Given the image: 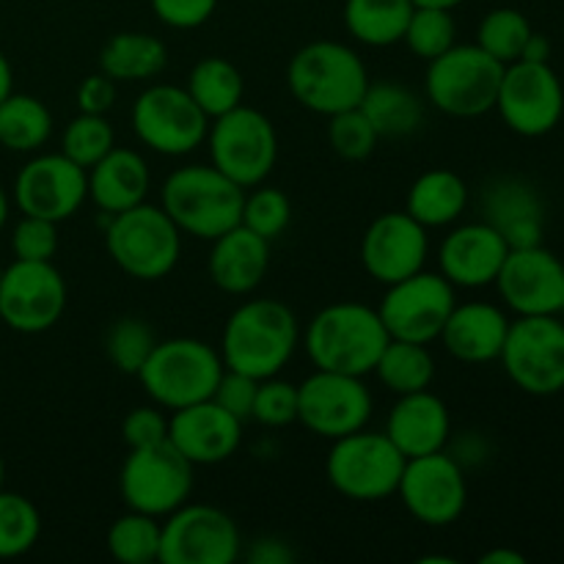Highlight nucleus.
Wrapping results in <instances>:
<instances>
[{
  "label": "nucleus",
  "mask_w": 564,
  "mask_h": 564,
  "mask_svg": "<svg viewBox=\"0 0 564 564\" xmlns=\"http://www.w3.org/2000/svg\"><path fill=\"white\" fill-rule=\"evenodd\" d=\"M301 345V325L286 303L273 297L246 301L229 314L220 334V358L226 369L257 380L275 378Z\"/></svg>",
  "instance_id": "f257e3e1"
},
{
  "label": "nucleus",
  "mask_w": 564,
  "mask_h": 564,
  "mask_svg": "<svg viewBox=\"0 0 564 564\" xmlns=\"http://www.w3.org/2000/svg\"><path fill=\"white\" fill-rule=\"evenodd\" d=\"M389 339L378 308L358 301H336L308 319L303 347L314 369L367 378Z\"/></svg>",
  "instance_id": "f03ea898"
},
{
  "label": "nucleus",
  "mask_w": 564,
  "mask_h": 564,
  "mask_svg": "<svg viewBox=\"0 0 564 564\" xmlns=\"http://www.w3.org/2000/svg\"><path fill=\"white\" fill-rule=\"evenodd\" d=\"M246 187L215 165H182L165 176L160 187V207L165 209L182 235L213 242L240 226Z\"/></svg>",
  "instance_id": "7ed1b4c3"
},
{
  "label": "nucleus",
  "mask_w": 564,
  "mask_h": 564,
  "mask_svg": "<svg viewBox=\"0 0 564 564\" xmlns=\"http://www.w3.org/2000/svg\"><path fill=\"white\" fill-rule=\"evenodd\" d=\"M286 86L301 108L334 116L358 108L369 88V69L361 55L341 42L303 44L286 66Z\"/></svg>",
  "instance_id": "20e7f679"
},
{
  "label": "nucleus",
  "mask_w": 564,
  "mask_h": 564,
  "mask_svg": "<svg viewBox=\"0 0 564 564\" xmlns=\"http://www.w3.org/2000/svg\"><path fill=\"white\" fill-rule=\"evenodd\" d=\"M224 369V358L213 345L193 336H174L158 339L135 378L154 405L174 413L202 400H213Z\"/></svg>",
  "instance_id": "39448f33"
},
{
  "label": "nucleus",
  "mask_w": 564,
  "mask_h": 564,
  "mask_svg": "<svg viewBox=\"0 0 564 564\" xmlns=\"http://www.w3.org/2000/svg\"><path fill=\"white\" fill-rule=\"evenodd\" d=\"M105 248L121 273L135 281H160L180 264L182 231L160 204H135L110 215Z\"/></svg>",
  "instance_id": "423d86ee"
},
{
  "label": "nucleus",
  "mask_w": 564,
  "mask_h": 564,
  "mask_svg": "<svg viewBox=\"0 0 564 564\" xmlns=\"http://www.w3.org/2000/svg\"><path fill=\"white\" fill-rule=\"evenodd\" d=\"M505 64L479 44H455L438 58L427 61L424 94L435 110L455 119H477L490 113L499 97Z\"/></svg>",
  "instance_id": "0eeeda50"
},
{
  "label": "nucleus",
  "mask_w": 564,
  "mask_h": 564,
  "mask_svg": "<svg viewBox=\"0 0 564 564\" xmlns=\"http://www.w3.org/2000/svg\"><path fill=\"white\" fill-rule=\"evenodd\" d=\"M402 468L405 455L391 444L389 435L367 427L330 441V452L325 457V477L330 488L361 505L391 499L400 485Z\"/></svg>",
  "instance_id": "6e6552de"
},
{
  "label": "nucleus",
  "mask_w": 564,
  "mask_h": 564,
  "mask_svg": "<svg viewBox=\"0 0 564 564\" xmlns=\"http://www.w3.org/2000/svg\"><path fill=\"white\" fill-rule=\"evenodd\" d=\"M209 160L229 180L251 191L262 185L279 160V135L262 110L237 105L229 113L213 119L207 132Z\"/></svg>",
  "instance_id": "1a4fd4ad"
},
{
  "label": "nucleus",
  "mask_w": 564,
  "mask_h": 564,
  "mask_svg": "<svg viewBox=\"0 0 564 564\" xmlns=\"http://www.w3.org/2000/svg\"><path fill=\"white\" fill-rule=\"evenodd\" d=\"M130 121L138 141L163 158L193 154L209 132V116L198 108L185 86L171 83L143 88L132 102Z\"/></svg>",
  "instance_id": "9d476101"
},
{
  "label": "nucleus",
  "mask_w": 564,
  "mask_h": 564,
  "mask_svg": "<svg viewBox=\"0 0 564 564\" xmlns=\"http://www.w3.org/2000/svg\"><path fill=\"white\" fill-rule=\"evenodd\" d=\"M193 463L171 441L130 449L119 474V494L127 510L165 518L193 496Z\"/></svg>",
  "instance_id": "9b49d317"
},
{
  "label": "nucleus",
  "mask_w": 564,
  "mask_h": 564,
  "mask_svg": "<svg viewBox=\"0 0 564 564\" xmlns=\"http://www.w3.org/2000/svg\"><path fill=\"white\" fill-rule=\"evenodd\" d=\"M499 361L523 394H562L564 323L560 317H518L507 330Z\"/></svg>",
  "instance_id": "f8f14e48"
},
{
  "label": "nucleus",
  "mask_w": 564,
  "mask_h": 564,
  "mask_svg": "<svg viewBox=\"0 0 564 564\" xmlns=\"http://www.w3.org/2000/svg\"><path fill=\"white\" fill-rule=\"evenodd\" d=\"M494 110L521 138L554 132L564 116V86L554 66L538 61L507 64Z\"/></svg>",
  "instance_id": "ddd939ff"
},
{
  "label": "nucleus",
  "mask_w": 564,
  "mask_h": 564,
  "mask_svg": "<svg viewBox=\"0 0 564 564\" xmlns=\"http://www.w3.org/2000/svg\"><path fill=\"white\" fill-rule=\"evenodd\" d=\"M242 554V534L229 512L213 505H182L160 532L163 564H231Z\"/></svg>",
  "instance_id": "4468645a"
},
{
  "label": "nucleus",
  "mask_w": 564,
  "mask_h": 564,
  "mask_svg": "<svg viewBox=\"0 0 564 564\" xmlns=\"http://www.w3.org/2000/svg\"><path fill=\"white\" fill-rule=\"evenodd\" d=\"M66 281L53 262L14 259L0 275V319L17 334H44L66 312Z\"/></svg>",
  "instance_id": "2eb2a0df"
},
{
  "label": "nucleus",
  "mask_w": 564,
  "mask_h": 564,
  "mask_svg": "<svg viewBox=\"0 0 564 564\" xmlns=\"http://www.w3.org/2000/svg\"><path fill=\"white\" fill-rule=\"evenodd\" d=\"M372 391L364 378L314 369L297 386V422L317 438H345L372 419Z\"/></svg>",
  "instance_id": "dca6fc26"
},
{
  "label": "nucleus",
  "mask_w": 564,
  "mask_h": 564,
  "mask_svg": "<svg viewBox=\"0 0 564 564\" xmlns=\"http://www.w3.org/2000/svg\"><path fill=\"white\" fill-rule=\"evenodd\" d=\"M397 496L402 507L424 527H452L460 521L468 505L466 468L446 449L411 457L402 468Z\"/></svg>",
  "instance_id": "f3484780"
},
{
  "label": "nucleus",
  "mask_w": 564,
  "mask_h": 564,
  "mask_svg": "<svg viewBox=\"0 0 564 564\" xmlns=\"http://www.w3.org/2000/svg\"><path fill=\"white\" fill-rule=\"evenodd\" d=\"M455 286L441 273L419 270V273L386 286L378 314L391 339L433 345L441 336L446 317L455 308Z\"/></svg>",
  "instance_id": "a211bd4d"
},
{
  "label": "nucleus",
  "mask_w": 564,
  "mask_h": 564,
  "mask_svg": "<svg viewBox=\"0 0 564 564\" xmlns=\"http://www.w3.org/2000/svg\"><path fill=\"white\" fill-rule=\"evenodd\" d=\"M496 290L518 317H560L564 312V264L549 248H510Z\"/></svg>",
  "instance_id": "6ab92c4d"
},
{
  "label": "nucleus",
  "mask_w": 564,
  "mask_h": 564,
  "mask_svg": "<svg viewBox=\"0 0 564 564\" xmlns=\"http://www.w3.org/2000/svg\"><path fill=\"white\" fill-rule=\"evenodd\" d=\"M88 202V174L66 154H36L14 176V204L33 218L69 220Z\"/></svg>",
  "instance_id": "aec40b11"
},
{
  "label": "nucleus",
  "mask_w": 564,
  "mask_h": 564,
  "mask_svg": "<svg viewBox=\"0 0 564 564\" xmlns=\"http://www.w3.org/2000/svg\"><path fill=\"white\" fill-rule=\"evenodd\" d=\"M430 253V235L419 220L402 213H383L367 226L361 237V257L364 270L369 279L378 284L389 286L408 275L419 273L427 264Z\"/></svg>",
  "instance_id": "412c9836"
},
{
  "label": "nucleus",
  "mask_w": 564,
  "mask_h": 564,
  "mask_svg": "<svg viewBox=\"0 0 564 564\" xmlns=\"http://www.w3.org/2000/svg\"><path fill=\"white\" fill-rule=\"evenodd\" d=\"M169 441L193 466H218L240 449L242 419L231 416L215 400H202L171 413Z\"/></svg>",
  "instance_id": "4be33fe9"
},
{
  "label": "nucleus",
  "mask_w": 564,
  "mask_h": 564,
  "mask_svg": "<svg viewBox=\"0 0 564 564\" xmlns=\"http://www.w3.org/2000/svg\"><path fill=\"white\" fill-rule=\"evenodd\" d=\"M510 246L485 220L455 226L438 248V273L455 290H482L496 284Z\"/></svg>",
  "instance_id": "5701e85b"
},
{
  "label": "nucleus",
  "mask_w": 564,
  "mask_h": 564,
  "mask_svg": "<svg viewBox=\"0 0 564 564\" xmlns=\"http://www.w3.org/2000/svg\"><path fill=\"white\" fill-rule=\"evenodd\" d=\"M482 220L494 226L510 248L543 242L545 202L523 176H496L482 191Z\"/></svg>",
  "instance_id": "b1692460"
},
{
  "label": "nucleus",
  "mask_w": 564,
  "mask_h": 564,
  "mask_svg": "<svg viewBox=\"0 0 564 564\" xmlns=\"http://www.w3.org/2000/svg\"><path fill=\"white\" fill-rule=\"evenodd\" d=\"M386 435L405 455V460L433 455L449 446L452 416L446 402L430 389L402 394L386 419Z\"/></svg>",
  "instance_id": "393cba45"
},
{
  "label": "nucleus",
  "mask_w": 564,
  "mask_h": 564,
  "mask_svg": "<svg viewBox=\"0 0 564 564\" xmlns=\"http://www.w3.org/2000/svg\"><path fill=\"white\" fill-rule=\"evenodd\" d=\"M507 330H510V317L505 308L488 301H468L455 303L438 339L457 361L490 364L499 361Z\"/></svg>",
  "instance_id": "a878e982"
},
{
  "label": "nucleus",
  "mask_w": 564,
  "mask_h": 564,
  "mask_svg": "<svg viewBox=\"0 0 564 564\" xmlns=\"http://www.w3.org/2000/svg\"><path fill=\"white\" fill-rule=\"evenodd\" d=\"M268 268L270 240L246 229L242 224L213 240L207 270L213 284L226 295H251L264 281Z\"/></svg>",
  "instance_id": "bb28decb"
},
{
  "label": "nucleus",
  "mask_w": 564,
  "mask_h": 564,
  "mask_svg": "<svg viewBox=\"0 0 564 564\" xmlns=\"http://www.w3.org/2000/svg\"><path fill=\"white\" fill-rule=\"evenodd\" d=\"M88 174V198L99 213H124V209L143 204L152 187V171H149L143 154L135 149L113 147L102 160L86 171Z\"/></svg>",
  "instance_id": "cd10ccee"
},
{
  "label": "nucleus",
  "mask_w": 564,
  "mask_h": 564,
  "mask_svg": "<svg viewBox=\"0 0 564 564\" xmlns=\"http://www.w3.org/2000/svg\"><path fill=\"white\" fill-rule=\"evenodd\" d=\"M468 207V185L452 169H430L413 180L405 196V213L424 229L455 226Z\"/></svg>",
  "instance_id": "c85d7f7f"
},
{
  "label": "nucleus",
  "mask_w": 564,
  "mask_h": 564,
  "mask_svg": "<svg viewBox=\"0 0 564 564\" xmlns=\"http://www.w3.org/2000/svg\"><path fill=\"white\" fill-rule=\"evenodd\" d=\"M169 64V47L143 31H124L108 39L99 53V72L110 80L143 83L158 77Z\"/></svg>",
  "instance_id": "c756f323"
},
{
  "label": "nucleus",
  "mask_w": 564,
  "mask_h": 564,
  "mask_svg": "<svg viewBox=\"0 0 564 564\" xmlns=\"http://www.w3.org/2000/svg\"><path fill=\"white\" fill-rule=\"evenodd\" d=\"M358 108L380 138H408L424 124L422 97L397 80L369 83Z\"/></svg>",
  "instance_id": "7c9ffc66"
},
{
  "label": "nucleus",
  "mask_w": 564,
  "mask_h": 564,
  "mask_svg": "<svg viewBox=\"0 0 564 564\" xmlns=\"http://www.w3.org/2000/svg\"><path fill=\"white\" fill-rule=\"evenodd\" d=\"M413 9L411 0H345V28L367 47H391L405 36Z\"/></svg>",
  "instance_id": "2f4dec72"
},
{
  "label": "nucleus",
  "mask_w": 564,
  "mask_h": 564,
  "mask_svg": "<svg viewBox=\"0 0 564 564\" xmlns=\"http://www.w3.org/2000/svg\"><path fill=\"white\" fill-rule=\"evenodd\" d=\"M53 135V113L31 94H14L0 102V147L17 154L39 152Z\"/></svg>",
  "instance_id": "473e14b6"
},
{
  "label": "nucleus",
  "mask_w": 564,
  "mask_h": 564,
  "mask_svg": "<svg viewBox=\"0 0 564 564\" xmlns=\"http://www.w3.org/2000/svg\"><path fill=\"white\" fill-rule=\"evenodd\" d=\"M187 94L196 99L198 108L209 116V121L218 116L229 113L231 108L242 105V94H246V80H242L240 69L231 64L229 58L220 55H207L198 61L191 69L185 83Z\"/></svg>",
  "instance_id": "72a5a7b5"
},
{
  "label": "nucleus",
  "mask_w": 564,
  "mask_h": 564,
  "mask_svg": "<svg viewBox=\"0 0 564 564\" xmlns=\"http://www.w3.org/2000/svg\"><path fill=\"white\" fill-rule=\"evenodd\" d=\"M372 372L397 397L413 394V391H424L433 386L435 358L427 350V345L389 339V345L383 347Z\"/></svg>",
  "instance_id": "f704fd0d"
},
{
  "label": "nucleus",
  "mask_w": 564,
  "mask_h": 564,
  "mask_svg": "<svg viewBox=\"0 0 564 564\" xmlns=\"http://www.w3.org/2000/svg\"><path fill=\"white\" fill-rule=\"evenodd\" d=\"M160 532H163V523H158V518L130 510L110 523V556L121 564L160 562Z\"/></svg>",
  "instance_id": "c9c22d12"
},
{
  "label": "nucleus",
  "mask_w": 564,
  "mask_h": 564,
  "mask_svg": "<svg viewBox=\"0 0 564 564\" xmlns=\"http://www.w3.org/2000/svg\"><path fill=\"white\" fill-rule=\"evenodd\" d=\"M534 33L532 22L523 11L501 6V9L488 11L477 28V44L488 55H494L501 64H512L521 58L523 47H527L529 36Z\"/></svg>",
  "instance_id": "e433bc0d"
},
{
  "label": "nucleus",
  "mask_w": 564,
  "mask_h": 564,
  "mask_svg": "<svg viewBox=\"0 0 564 564\" xmlns=\"http://www.w3.org/2000/svg\"><path fill=\"white\" fill-rule=\"evenodd\" d=\"M42 516L36 505L20 494L0 490V560H17L39 543Z\"/></svg>",
  "instance_id": "4c0bfd02"
},
{
  "label": "nucleus",
  "mask_w": 564,
  "mask_h": 564,
  "mask_svg": "<svg viewBox=\"0 0 564 564\" xmlns=\"http://www.w3.org/2000/svg\"><path fill=\"white\" fill-rule=\"evenodd\" d=\"M116 147V132L110 121L99 113H77L66 124L61 135V154L77 163L80 169H91Z\"/></svg>",
  "instance_id": "58836bf2"
},
{
  "label": "nucleus",
  "mask_w": 564,
  "mask_h": 564,
  "mask_svg": "<svg viewBox=\"0 0 564 564\" xmlns=\"http://www.w3.org/2000/svg\"><path fill=\"white\" fill-rule=\"evenodd\" d=\"M158 345L152 325L141 317H121L105 334V352L121 375H138Z\"/></svg>",
  "instance_id": "ea45409f"
},
{
  "label": "nucleus",
  "mask_w": 564,
  "mask_h": 564,
  "mask_svg": "<svg viewBox=\"0 0 564 564\" xmlns=\"http://www.w3.org/2000/svg\"><path fill=\"white\" fill-rule=\"evenodd\" d=\"M402 42L408 44L413 55L424 61L438 58L449 47L457 44V22L452 11L446 9H430V6H416L408 20L405 36Z\"/></svg>",
  "instance_id": "a19ab883"
},
{
  "label": "nucleus",
  "mask_w": 564,
  "mask_h": 564,
  "mask_svg": "<svg viewBox=\"0 0 564 564\" xmlns=\"http://www.w3.org/2000/svg\"><path fill=\"white\" fill-rule=\"evenodd\" d=\"M290 220H292V204L284 191L270 187L262 182V185L251 187V193H246V202H242V220H240L246 229L257 231L259 237L273 242L290 229Z\"/></svg>",
  "instance_id": "79ce46f5"
},
{
  "label": "nucleus",
  "mask_w": 564,
  "mask_h": 564,
  "mask_svg": "<svg viewBox=\"0 0 564 564\" xmlns=\"http://www.w3.org/2000/svg\"><path fill=\"white\" fill-rule=\"evenodd\" d=\"M380 135L375 132L372 121L364 116L361 108L341 110V113L328 116V143L341 160L361 163L378 147Z\"/></svg>",
  "instance_id": "37998d69"
},
{
  "label": "nucleus",
  "mask_w": 564,
  "mask_h": 564,
  "mask_svg": "<svg viewBox=\"0 0 564 564\" xmlns=\"http://www.w3.org/2000/svg\"><path fill=\"white\" fill-rule=\"evenodd\" d=\"M251 419H257L264 427H286L297 422V386L290 380H279V375L259 380Z\"/></svg>",
  "instance_id": "c03bdc74"
},
{
  "label": "nucleus",
  "mask_w": 564,
  "mask_h": 564,
  "mask_svg": "<svg viewBox=\"0 0 564 564\" xmlns=\"http://www.w3.org/2000/svg\"><path fill=\"white\" fill-rule=\"evenodd\" d=\"M11 251H14V259H25V262H53L58 253V224L22 215L20 224L11 231Z\"/></svg>",
  "instance_id": "a18cd8bd"
},
{
  "label": "nucleus",
  "mask_w": 564,
  "mask_h": 564,
  "mask_svg": "<svg viewBox=\"0 0 564 564\" xmlns=\"http://www.w3.org/2000/svg\"><path fill=\"white\" fill-rule=\"evenodd\" d=\"M121 438L130 449H143L169 441V416L160 405H138L121 422Z\"/></svg>",
  "instance_id": "49530a36"
},
{
  "label": "nucleus",
  "mask_w": 564,
  "mask_h": 564,
  "mask_svg": "<svg viewBox=\"0 0 564 564\" xmlns=\"http://www.w3.org/2000/svg\"><path fill=\"white\" fill-rule=\"evenodd\" d=\"M154 17L174 31H196L213 20L218 0H149Z\"/></svg>",
  "instance_id": "de8ad7c7"
},
{
  "label": "nucleus",
  "mask_w": 564,
  "mask_h": 564,
  "mask_svg": "<svg viewBox=\"0 0 564 564\" xmlns=\"http://www.w3.org/2000/svg\"><path fill=\"white\" fill-rule=\"evenodd\" d=\"M257 389H259L257 378L235 372V369H224L218 386H215L213 400L218 402L220 408H226L231 416H237L246 422V419H251L253 400H257Z\"/></svg>",
  "instance_id": "09e8293b"
},
{
  "label": "nucleus",
  "mask_w": 564,
  "mask_h": 564,
  "mask_svg": "<svg viewBox=\"0 0 564 564\" xmlns=\"http://www.w3.org/2000/svg\"><path fill=\"white\" fill-rule=\"evenodd\" d=\"M77 108L80 113H99L105 116L116 105V80H110L105 72L88 75L86 80L77 86Z\"/></svg>",
  "instance_id": "8fccbe9b"
},
{
  "label": "nucleus",
  "mask_w": 564,
  "mask_h": 564,
  "mask_svg": "<svg viewBox=\"0 0 564 564\" xmlns=\"http://www.w3.org/2000/svg\"><path fill=\"white\" fill-rule=\"evenodd\" d=\"M251 564H290L295 562L290 545L279 538H259L251 543V551L246 556Z\"/></svg>",
  "instance_id": "3c124183"
},
{
  "label": "nucleus",
  "mask_w": 564,
  "mask_h": 564,
  "mask_svg": "<svg viewBox=\"0 0 564 564\" xmlns=\"http://www.w3.org/2000/svg\"><path fill=\"white\" fill-rule=\"evenodd\" d=\"M452 457H455L457 463H460L463 468L466 466H477V463L485 460V444L479 435H466V438H460L455 444V449L449 452Z\"/></svg>",
  "instance_id": "603ef678"
},
{
  "label": "nucleus",
  "mask_w": 564,
  "mask_h": 564,
  "mask_svg": "<svg viewBox=\"0 0 564 564\" xmlns=\"http://www.w3.org/2000/svg\"><path fill=\"white\" fill-rule=\"evenodd\" d=\"M549 58H551L549 36H543V33L534 31L532 36H529L527 47H523L521 58H518V61H538V64H549Z\"/></svg>",
  "instance_id": "864d4df0"
},
{
  "label": "nucleus",
  "mask_w": 564,
  "mask_h": 564,
  "mask_svg": "<svg viewBox=\"0 0 564 564\" xmlns=\"http://www.w3.org/2000/svg\"><path fill=\"white\" fill-rule=\"evenodd\" d=\"M479 562L482 564H527V556L518 554V551H512V549H494V551H488V554L479 556Z\"/></svg>",
  "instance_id": "5fc2aeb1"
},
{
  "label": "nucleus",
  "mask_w": 564,
  "mask_h": 564,
  "mask_svg": "<svg viewBox=\"0 0 564 564\" xmlns=\"http://www.w3.org/2000/svg\"><path fill=\"white\" fill-rule=\"evenodd\" d=\"M11 91H14V72H11L9 58H6L3 50H0V102H3Z\"/></svg>",
  "instance_id": "6e6d98bb"
},
{
  "label": "nucleus",
  "mask_w": 564,
  "mask_h": 564,
  "mask_svg": "<svg viewBox=\"0 0 564 564\" xmlns=\"http://www.w3.org/2000/svg\"><path fill=\"white\" fill-rule=\"evenodd\" d=\"M413 6H430V9H446V11H452V9H457V6H463L466 3V0H411Z\"/></svg>",
  "instance_id": "4d7b16f0"
},
{
  "label": "nucleus",
  "mask_w": 564,
  "mask_h": 564,
  "mask_svg": "<svg viewBox=\"0 0 564 564\" xmlns=\"http://www.w3.org/2000/svg\"><path fill=\"white\" fill-rule=\"evenodd\" d=\"M9 209H11L9 196H6V191L0 187V231H3L6 224H9Z\"/></svg>",
  "instance_id": "13d9d810"
},
{
  "label": "nucleus",
  "mask_w": 564,
  "mask_h": 564,
  "mask_svg": "<svg viewBox=\"0 0 564 564\" xmlns=\"http://www.w3.org/2000/svg\"><path fill=\"white\" fill-rule=\"evenodd\" d=\"M3 482H6V463L3 457H0V490H3Z\"/></svg>",
  "instance_id": "bf43d9fd"
},
{
  "label": "nucleus",
  "mask_w": 564,
  "mask_h": 564,
  "mask_svg": "<svg viewBox=\"0 0 564 564\" xmlns=\"http://www.w3.org/2000/svg\"><path fill=\"white\" fill-rule=\"evenodd\" d=\"M0 275H3V264H0Z\"/></svg>",
  "instance_id": "052dcab7"
},
{
  "label": "nucleus",
  "mask_w": 564,
  "mask_h": 564,
  "mask_svg": "<svg viewBox=\"0 0 564 564\" xmlns=\"http://www.w3.org/2000/svg\"><path fill=\"white\" fill-rule=\"evenodd\" d=\"M562 264H564V259H562Z\"/></svg>",
  "instance_id": "680f3d73"
}]
</instances>
